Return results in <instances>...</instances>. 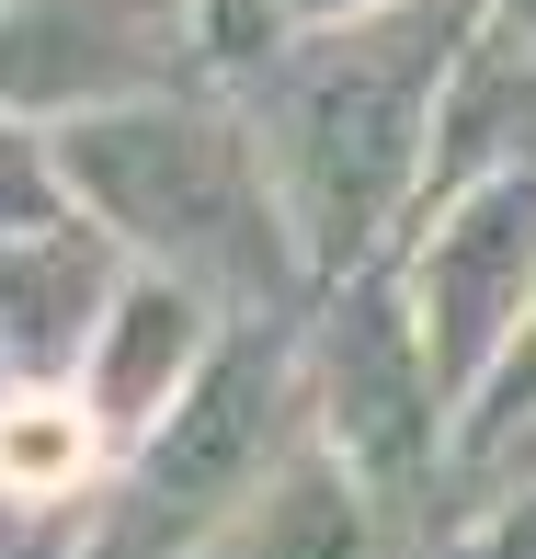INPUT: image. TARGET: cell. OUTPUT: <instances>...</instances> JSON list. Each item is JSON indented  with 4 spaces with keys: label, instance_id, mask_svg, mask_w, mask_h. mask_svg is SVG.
Listing matches in <instances>:
<instances>
[{
    "label": "cell",
    "instance_id": "cell-9",
    "mask_svg": "<svg viewBox=\"0 0 536 559\" xmlns=\"http://www.w3.org/2000/svg\"><path fill=\"white\" fill-rule=\"evenodd\" d=\"M491 171H536V58L479 35L445 81V126H433V206Z\"/></svg>",
    "mask_w": 536,
    "mask_h": 559
},
{
    "label": "cell",
    "instance_id": "cell-7",
    "mask_svg": "<svg viewBox=\"0 0 536 559\" xmlns=\"http://www.w3.org/2000/svg\"><path fill=\"white\" fill-rule=\"evenodd\" d=\"M126 297V251L81 206L0 240V377L12 389H81V354Z\"/></svg>",
    "mask_w": 536,
    "mask_h": 559
},
{
    "label": "cell",
    "instance_id": "cell-16",
    "mask_svg": "<svg viewBox=\"0 0 536 559\" xmlns=\"http://www.w3.org/2000/svg\"><path fill=\"white\" fill-rule=\"evenodd\" d=\"M0 412H12V377H0Z\"/></svg>",
    "mask_w": 536,
    "mask_h": 559
},
{
    "label": "cell",
    "instance_id": "cell-4",
    "mask_svg": "<svg viewBox=\"0 0 536 559\" xmlns=\"http://www.w3.org/2000/svg\"><path fill=\"white\" fill-rule=\"evenodd\" d=\"M297 354H309V445L377 502V525L412 559H445L468 468H456V400L433 389V354L400 309V274L377 263L320 286L297 320Z\"/></svg>",
    "mask_w": 536,
    "mask_h": 559
},
{
    "label": "cell",
    "instance_id": "cell-10",
    "mask_svg": "<svg viewBox=\"0 0 536 559\" xmlns=\"http://www.w3.org/2000/svg\"><path fill=\"white\" fill-rule=\"evenodd\" d=\"M206 559H412V548H400L389 525H377V502L309 445V456H297V468L274 479V491L251 502V514L228 525Z\"/></svg>",
    "mask_w": 536,
    "mask_h": 559
},
{
    "label": "cell",
    "instance_id": "cell-1",
    "mask_svg": "<svg viewBox=\"0 0 536 559\" xmlns=\"http://www.w3.org/2000/svg\"><path fill=\"white\" fill-rule=\"evenodd\" d=\"M479 46V0H412L377 23H297L240 81V126L263 148V183L297 228L309 286L400 263L433 206V126L445 81Z\"/></svg>",
    "mask_w": 536,
    "mask_h": 559
},
{
    "label": "cell",
    "instance_id": "cell-13",
    "mask_svg": "<svg viewBox=\"0 0 536 559\" xmlns=\"http://www.w3.org/2000/svg\"><path fill=\"white\" fill-rule=\"evenodd\" d=\"M514 468H536V412H525L502 445H479V456H468V479H514Z\"/></svg>",
    "mask_w": 536,
    "mask_h": 559
},
{
    "label": "cell",
    "instance_id": "cell-14",
    "mask_svg": "<svg viewBox=\"0 0 536 559\" xmlns=\"http://www.w3.org/2000/svg\"><path fill=\"white\" fill-rule=\"evenodd\" d=\"M479 35H502V46L536 58V0H479Z\"/></svg>",
    "mask_w": 536,
    "mask_h": 559
},
{
    "label": "cell",
    "instance_id": "cell-2",
    "mask_svg": "<svg viewBox=\"0 0 536 559\" xmlns=\"http://www.w3.org/2000/svg\"><path fill=\"white\" fill-rule=\"evenodd\" d=\"M58 171L81 194V217L126 251V274H160L194 309H217L228 332L309 309V263L297 228L263 183V148L240 126V92H171V104L58 126Z\"/></svg>",
    "mask_w": 536,
    "mask_h": 559
},
{
    "label": "cell",
    "instance_id": "cell-12",
    "mask_svg": "<svg viewBox=\"0 0 536 559\" xmlns=\"http://www.w3.org/2000/svg\"><path fill=\"white\" fill-rule=\"evenodd\" d=\"M525 412H536V332L514 343V366L491 377V400H479V412H468V456H479V445H502V435H514ZM468 456H456V468H468Z\"/></svg>",
    "mask_w": 536,
    "mask_h": 559
},
{
    "label": "cell",
    "instance_id": "cell-3",
    "mask_svg": "<svg viewBox=\"0 0 536 559\" xmlns=\"http://www.w3.org/2000/svg\"><path fill=\"white\" fill-rule=\"evenodd\" d=\"M297 320H251V332H228L206 354V377L171 400V423H148L104 468L81 559H206L309 456V354H297Z\"/></svg>",
    "mask_w": 536,
    "mask_h": 559
},
{
    "label": "cell",
    "instance_id": "cell-11",
    "mask_svg": "<svg viewBox=\"0 0 536 559\" xmlns=\"http://www.w3.org/2000/svg\"><path fill=\"white\" fill-rule=\"evenodd\" d=\"M194 23H206V81L240 92L251 69L297 35V0H194Z\"/></svg>",
    "mask_w": 536,
    "mask_h": 559
},
{
    "label": "cell",
    "instance_id": "cell-15",
    "mask_svg": "<svg viewBox=\"0 0 536 559\" xmlns=\"http://www.w3.org/2000/svg\"><path fill=\"white\" fill-rule=\"evenodd\" d=\"M377 12H412V0H297V23H377Z\"/></svg>",
    "mask_w": 536,
    "mask_h": 559
},
{
    "label": "cell",
    "instance_id": "cell-6",
    "mask_svg": "<svg viewBox=\"0 0 536 559\" xmlns=\"http://www.w3.org/2000/svg\"><path fill=\"white\" fill-rule=\"evenodd\" d=\"M206 81V23L194 0H0V115L58 138L104 126Z\"/></svg>",
    "mask_w": 536,
    "mask_h": 559
},
{
    "label": "cell",
    "instance_id": "cell-8",
    "mask_svg": "<svg viewBox=\"0 0 536 559\" xmlns=\"http://www.w3.org/2000/svg\"><path fill=\"white\" fill-rule=\"evenodd\" d=\"M217 343H228L217 309H194V297L160 286V274H126V297L104 309V332L81 354V389H69L92 412V435H104V456H126L148 423H171V400L206 377Z\"/></svg>",
    "mask_w": 536,
    "mask_h": 559
},
{
    "label": "cell",
    "instance_id": "cell-5",
    "mask_svg": "<svg viewBox=\"0 0 536 559\" xmlns=\"http://www.w3.org/2000/svg\"><path fill=\"white\" fill-rule=\"evenodd\" d=\"M389 274L433 354V389L456 400V456H468V412L491 400V377L536 332V171H491V183L422 206V228L400 240Z\"/></svg>",
    "mask_w": 536,
    "mask_h": 559
}]
</instances>
